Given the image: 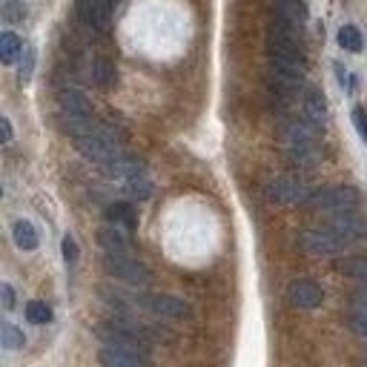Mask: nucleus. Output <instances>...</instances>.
<instances>
[{"label": "nucleus", "mask_w": 367, "mask_h": 367, "mask_svg": "<svg viewBox=\"0 0 367 367\" xmlns=\"http://www.w3.org/2000/svg\"><path fill=\"white\" fill-rule=\"evenodd\" d=\"M75 147L86 161H95V164L107 167L112 158L121 155V132L112 126H95V132L78 138Z\"/></svg>", "instance_id": "obj_1"}, {"label": "nucleus", "mask_w": 367, "mask_h": 367, "mask_svg": "<svg viewBox=\"0 0 367 367\" xmlns=\"http://www.w3.org/2000/svg\"><path fill=\"white\" fill-rule=\"evenodd\" d=\"M284 147H287V158L299 167H310L315 164L318 152H315V126L310 121H293L284 129Z\"/></svg>", "instance_id": "obj_2"}, {"label": "nucleus", "mask_w": 367, "mask_h": 367, "mask_svg": "<svg viewBox=\"0 0 367 367\" xmlns=\"http://www.w3.org/2000/svg\"><path fill=\"white\" fill-rule=\"evenodd\" d=\"M95 333L104 344H112V347H126V350H138V353L150 350V330L129 325V321H109V325H101Z\"/></svg>", "instance_id": "obj_3"}, {"label": "nucleus", "mask_w": 367, "mask_h": 367, "mask_svg": "<svg viewBox=\"0 0 367 367\" xmlns=\"http://www.w3.org/2000/svg\"><path fill=\"white\" fill-rule=\"evenodd\" d=\"M104 270L112 275V279L126 282V284H150V270H147L141 261H138V258H132L129 253H126V255H112V253H107Z\"/></svg>", "instance_id": "obj_4"}, {"label": "nucleus", "mask_w": 367, "mask_h": 367, "mask_svg": "<svg viewBox=\"0 0 367 367\" xmlns=\"http://www.w3.org/2000/svg\"><path fill=\"white\" fill-rule=\"evenodd\" d=\"M356 204H359V193L353 187H327V190L310 193L307 198V207L325 210V212H344V210H353Z\"/></svg>", "instance_id": "obj_5"}, {"label": "nucleus", "mask_w": 367, "mask_h": 367, "mask_svg": "<svg viewBox=\"0 0 367 367\" xmlns=\"http://www.w3.org/2000/svg\"><path fill=\"white\" fill-rule=\"evenodd\" d=\"M264 195L272 204H307L310 190H307L304 181H299L293 175H282V178H275V181L267 184Z\"/></svg>", "instance_id": "obj_6"}, {"label": "nucleus", "mask_w": 367, "mask_h": 367, "mask_svg": "<svg viewBox=\"0 0 367 367\" xmlns=\"http://www.w3.org/2000/svg\"><path fill=\"white\" fill-rule=\"evenodd\" d=\"M344 239H339L333 229H304V233L299 236V247L304 250V253H310V255H336V253H342L344 250Z\"/></svg>", "instance_id": "obj_7"}, {"label": "nucleus", "mask_w": 367, "mask_h": 367, "mask_svg": "<svg viewBox=\"0 0 367 367\" xmlns=\"http://www.w3.org/2000/svg\"><path fill=\"white\" fill-rule=\"evenodd\" d=\"M144 310L155 313V315H164V318H187L190 315V304L184 299H175V296H167V293H144L138 299Z\"/></svg>", "instance_id": "obj_8"}, {"label": "nucleus", "mask_w": 367, "mask_h": 367, "mask_svg": "<svg viewBox=\"0 0 367 367\" xmlns=\"http://www.w3.org/2000/svg\"><path fill=\"white\" fill-rule=\"evenodd\" d=\"M98 359H101L104 367H155L147 353L126 350V347H112V344H104Z\"/></svg>", "instance_id": "obj_9"}, {"label": "nucleus", "mask_w": 367, "mask_h": 367, "mask_svg": "<svg viewBox=\"0 0 367 367\" xmlns=\"http://www.w3.org/2000/svg\"><path fill=\"white\" fill-rule=\"evenodd\" d=\"M327 229L344 241H353V239H364L367 236V221L361 215H356L353 210H344V212H333L327 218Z\"/></svg>", "instance_id": "obj_10"}, {"label": "nucleus", "mask_w": 367, "mask_h": 367, "mask_svg": "<svg viewBox=\"0 0 367 367\" xmlns=\"http://www.w3.org/2000/svg\"><path fill=\"white\" fill-rule=\"evenodd\" d=\"M287 301L293 307H301V310H315V307H321V301H325V290L310 279H299L287 287Z\"/></svg>", "instance_id": "obj_11"}, {"label": "nucleus", "mask_w": 367, "mask_h": 367, "mask_svg": "<svg viewBox=\"0 0 367 367\" xmlns=\"http://www.w3.org/2000/svg\"><path fill=\"white\" fill-rule=\"evenodd\" d=\"M78 15L92 29H107L112 23V4L109 0H78Z\"/></svg>", "instance_id": "obj_12"}, {"label": "nucleus", "mask_w": 367, "mask_h": 367, "mask_svg": "<svg viewBox=\"0 0 367 367\" xmlns=\"http://www.w3.org/2000/svg\"><path fill=\"white\" fill-rule=\"evenodd\" d=\"M104 169H107L109 178H121L124 184L132 181V178H144V164L138 161V158H132V155H126V152H121L118 158H112Z\"/></svg>", "instance_id": "obj_13"}, {"label": "nucleus", "mask_w": 367, "mask_h": 367, "mask_svg": "<svg viewBox=\"0 0 367 367\" xmlns=\"http://www.w3.org/2000/svg\"><path fill=\"white\" fill-rule=\"evenodd\" d=\"M58 107H61V115H89L92 112L86 95L72 86L58 89Z\"/></svg>", "instance_id": "obj_14"}, {"label": "nucleus", "mask_w": 367, "mask_h": 367, "mask_svg": "<svg viewBox=\"0 0 367 367\" xmlns=\"http://www.w3.org/2000/svg\"><path fill=\"white\" fill-rule=\"evenodd\" d=\"M304 115H307V121L315 129L325 126V121H327V101H325V95H321L318 89H307L304 92Z\"/></svg>", "instance_id": "obj_15"}, {"label": "nucleus", "mask_w": 367, "mask_h": 367, "mask_svg": "<svg viewBox=\"0 0 367 367\" xmlns=\"http://www.w3.org/2000/svg\"><path fill=\"white\" fill-rule=\"evenodd\" d=\"M272 12H275V18H282L293 26H301L307 20V6L301 0H272Z\"/></svg>", "instance_id": "obj_16"}, {"label": "nucleus", "mask_w": 367, "mask_h": 367, "mask_svg": "<svg viewBox=\"0 0 367 367\" xmlns=\"http://www.w3.org/2000/svg\"><path fill=\"white\" fill-rule=\"evenodd\" d=\"M98 241H101V247H104L107 253H112V255H126V253H129V241H126V236L121 233L115 224H109V227L101 229Z\"/></svg>", "instance_id": "obj_17"}, {"label": "nucleus", "mask_w": 367, "mask_h": 367, "mask_svg": "<svg viewBox=\"0 0 367 367\" xmlns=\"http://www.w3.org/2000/svg\"><path fill=\"white\" fill-rule=\"evenodd\" d=\"M12 239H15V244H18V250H23V253H32V250H37V229L29 224V221H15V227H12Z\"/></svg>", "instance_id": "obj_18"}, {"label": "nucleus", "mask_w": 367, "mask_h": 367, "mask_svg": "<svg viewBox=\"0 0 367 367\" xmlns=\"http://www.w3.org/2000/svg\"><path fill=\"white\" fill-rule=\"evenodd\" d=\"M107 221L115 224V227L132 229L138 224V215H135V210L129 204H112V207H107Z\"/></svg>", "instance_id": "obj_19"}, {"label": "nucleus", "mask_w": 367, "mask_h": 367, "mask_svg": "<svg viewBox=\"0 0 367 367\" xmlns=\"http://www.w3.org/2000/svg\"><path fill=\"white\" fill-rule=\"evenodd\" d=\"M20 52H23V43H20V37L15 32H4V35H0V61H4V64H15Z\"/></svg>", "instance_id": "obj_20"}, {"label": "nucleus", "mask_w": 367, "mask_h": 367, "mask_svg": "<svg viewBox=\"0 0 367 367\" xmlns=\"http://www.w3.org/2000/svg\"><path fill=\"white\" fill-rule=\"evenodd\" d=\"M92 80H95L98 86H112L115 83V66L107 61V58H95L92 61Z\"/></svg>", "instance_id": "obj_21"}, {"label": "nucleus", "mask_w": 367, "mask_h": 367, "mask_svg": "<svg viewBox=\"0 0 367 367\" xmlns=\"http://www.w3.org/2000/svg\"><path fill=\"white\" fill-rule=\"evenodd\" d=\"M342 272L356 279V282H361V284H367V255H356V258L342 261Z\"/></svg>", "instance_id": "obj_22"}, {"label": "nucleus", "mask_w": 367, "mask_h": 367, "mask_svg": "<svg viewBox=\"0 0 367 367\" xmlns=\"http://www.w3.org/2000/svg\"><path fill=\"white\" fill-rule=\"evenodd\" d=\"M0 342H4L6 350H20V347L26 344L23 333H20L15 325H9V321H4V325H0Z\"/></svg>", "instance_id": "obj_23"}, {"label": "nucleus", "mask_w": 367, "mask_h": 367, "mask_svg": "<svg viewBox=\"0 0 367 367\" xmlns=\"http://www.w3.org/2000/svg\"><path fill=\"white\" fill-rule=\"evenodd\" d=\"M339 46L342 49H347V52H361V32L356 29V26H342L339 29Z\"/></svg>", "instance_id": "obj_24"}, {"label": "nucleus", "mask_w": 367, "mask_h": 367, "mask_svg": "<svg viewBox=\"0 0 367 367\" xmlns=\"http://www.w3.org/2000/svg\"><path fill=\"white\" fill-rule=\"evenodd\" d=\"M26 318L32 321V325H46V321H52V310L43 301H29L26 304Z\"/></svg>", "instance_id": "obj_25"}, {"label": "nucleus", "mask_w": 367, "mask_h": 367, "mask_svg": "<svg viewBox=\"0 0 367 367\" xmlns=\"http://www.w3.org/2000/svg\"><path fill=\"white\" fill-rule=\"evenodd\" d=\"M23 18H26L23 0H6V4H4V20L6 23H20Z\"/></svg>", "instance_id": "obj_26"}, {"label": "nucleus", "mask_w": 367, "mask_h": 367, "mask_svg": "<svg viewBox=\"0 0 367 367\" xmlns=\"http://www.w3.org/2000/svg\"><path fill=\"white\" fill-rule=\"evenodd\" d=\"M126 193H129L132 198H147V195L152 193V187H150L144 178H132V181H126Z\"/></svg>", "instance_id": "obj_27"}, {"label": "nucleus", "mask_w": 367, "mask_h": 367, "mask_svg": "<svg viewBox=\"0 0 367 367\" xmlns=\"http://www.w3.org/2000/svg\"><path fill=\"white\" fill-rule=\"evenodd\" d=\"M353 126H356L359 138L367 144V112L364 109H353Z\"/></svg>", "instance_id": "obj_28"}, {"label": "nucleus", "mask_w": 367, "mask_h": 367, "mask_svg": "<svg viewBox=\"0 0 367 367\" xmlns=\"http://www.w3.org/2000/svg\"><path fill=\"white\" fill-rule=\"evenodd\" d=\"M350 330H353L356 336L367 339V315H364V313H353V315H350Z\"/></svg>", "instance_id": "obj_29"}, {"label": "nucleus", "mask_w": 367, "mask_h": 367, "mask_svg": "<svg viewBox=\"0 0 367 367\" xmlns=\"http://www.w3.org/2000/svg\"><path fill=\"white\" fill-rule=\"evenodd\" d=\"M353 313H364L367 315V284H361L353 293Z\"/></svg>", "instance_id": "obj_30"}, {"label": "nucleus", "mask_w": 367, "mask_h": 367, "mask_svg": "<svg viewBox=\"0 0 367 367\" xmlns=\"http://www.w3.org/2000/svg\"><path fill=\"white\" fill-rule=\"evenodd\" d=\"M32 66H35V52L26 49V58H23V64H20V83H26V80L32 78Z\"/></svg>", "instance_id": "obj_31"}, {"label": "nucleus", "mask_w": 367, "mask_h": 367, "mask_svg": "<svg viewBox=\"0 0 367 367\" xmlns=\"http://www.w3.org/2000/svg\"><path fill=\"white\" fill-rule=\"evenodd\" d=\"M64 258L72 264V261H78V244H75V239L72 236H66L64 239Z\"/></svg>", "instance_id": "obj_32"}, {"label": "nucleus", "mask_w": 367, "mask_h": 367, "mask_svg": "<svg viewBox=\"0 0 367 367\" xmlns=\"http://www.w3.org/2000/svg\"><path fill=\"white\" fill-rule=\"evenodd\" d=\"M0 293H4V307L12 310V307H15V290H12L9 284H4V287H0Z\"/></svg>", "instance_id": "obj_33"}, {"label": "nucleus", "mask_w": 367, "mask_h": 367, "mask_svg": "<svg viewBox=\"0 0 367 367\" xmlns=\"http://www.w3.org/2000/svg\"><path fill=\"white\" fill-rule=\"evenodd\" d=\"M0 135H4V144L12 141V124H9V118H0Z\"/></svg>", "instance_id": "obj_34"}, {"label": "nucleus", "mask_w": 367, "mask_h": 367, "mask_svg": "<svg viewBox=\"0 0 367 367\" xmlns=\"http://www.w3.org/2000/svg\"><path fill=\"white\" fill-rule=\"evenodd\" d=\"M336 75H339V80H342V86H350V83H347L350 78H347V72L342 69V64H336Z\"/></svg>", "instance_id": "obj_35"}]
</instances>
